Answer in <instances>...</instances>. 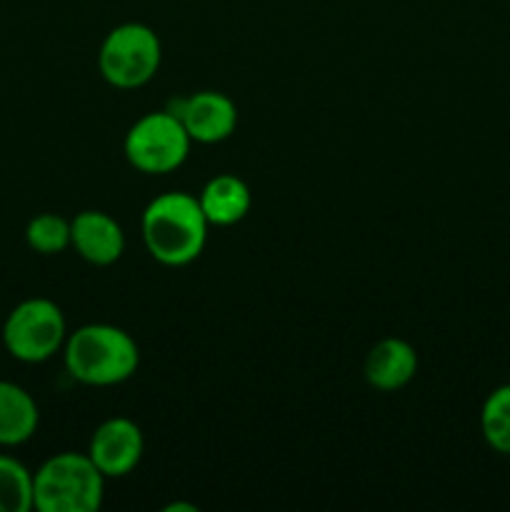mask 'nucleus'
Returning <instances> with one entry per match:
<instances>
[{"instance_id": "11", "label": "nucleus", "mask_w": 510, "mask_h": 512, "mask_svg": "<svg viewBox=\"0 0 510 512\" xmlns=\"http://www.w3.org/2000/svg\"><path fill=\"white\" fill-rule=\"evenodd\" d=\"M198 203L203 208L205 218L215 228H230V225L240 223L245 215L250 213L253 205V193H250L248 183L238 175H215L203 185L198 195Z\"/></svg>"}, {"instance_id": "2", "label": "nucleus", "mask_w": 510, "mask_h": 512, "mask_svg": "<svg viewBox=\"0 0 510 512\" xmlns=\"http://www.w3.org/2000/svg\"><path fill=\"white\" fill-rule=\"evenodd\" d=\"M63 363L70 378L80 385L110 388L133 378L140 365V350L133 335L118 325L90 323L68 333Z\"/></svg>"}, {"instance_id": "15", "label": "nucleus", "mask_w": 510, "mask_h": 512, "mask_svg": "<svg viewBox=\"0 0 510 512\" xmlns=\"http://www.w3.org/2000/svg\"><path fill=\"white\" fill-rule=\"evenodd\" d=\"M25 243L38 255H60L70 248V220L55 213H40L25 228Z\"/></svg>"}, {"instance_id": "1", "label": "nucleus", "mask_w": 510, "mask_h": 512, "mask_svg": "<svg viewBox=\"0 0 510 512\" xmlns=\"http://www.w3.org/2000/svg\"><path fill=\"white\" fill-rule=\"evenodd\" d=\"M208 228L198 195L185 190H170L153 198L140 218L145 250L168 268H183L198 260L208 243Z\"/></svg>"}, {"instance_id": "16", "label": "nucleus", "mask_w": 510, "mask_h": 512, "mask_svg": "<svg viewBox=\"0 0 510 512\" xmlns=\"http://www.w3.org/2000/svg\"><path fill=\"white\" fill-rule=\"evenodd\" d=\"M175 510H185V512H198V505H190V503H173L165 508V512H175Z\"/></svg>"}, {"instance_id": "9", "label": "nucleus", "mask_w": 510, "mask_h": 512, "mask_svg": "<svg viewBox=\"0 0 510 512\" xmlns=\"http://www.w3.org/2000/svg\"><path fill=\"white\" fill-rule=\"evenodd\" d=\"M70 248L90 265H113L125 253V233L113 215L103 210H80L70 220Z\"/></svg>"}, {"instance_id": "7", "label": "nucleus", "mask_w": 510, "mask_h": 512, "mask_svg": "<svg viewBox=\"0 0 510 512\" xmlns=\"http://www.w3.org/2000/svg\"><path fill=\"white\" fill-rule=\"evenodd\" d=\"M168 110L183 123L190 140L200 145L223 143L238 128V108L218 90H200L188 98H178Z\"/></svg>"}, {"instance_id": "13", "label": "nucleus", "mask_w": 510, "mask_h": 512, "mask_svg": "<svg viewBox=\"0 0 510 512\" xmlns=\"http://www.w3.org/2000/svg\"><path fill=\"white\" fill-rule=\"evenodd\" d=\"M480 433L493 453L510 458V383L490 390L480 408Z\"/></svg>"}, {"instance_id": "14", "label": "nucleus", "mask_w": 510, "mask_h": 512, "mask_svg": "<svg viewBox=\"0 0 510 512\" xmlns=\"http://www.w3.org/2000/svg\"><path fill=\"white\" fill-rule=\"evenodd\" d=\"M33 510V473L13 455L0 453V512Z\"/></svg>"}, {"instance_id": "3", "label": "nucleus", "mask_w": 510, "mask_h": 512, "mask_svg": "<svg viewBox=\"0 0 510 512\" xmlns=\"http://www.w3.org/2000/svg\"><path fill=\"white\" fill-rule=\"evenodd\" d=\"M105 480L88 453L65 450L33 473V510L98 512L103 508Z\"/></svg>"}, {"instance_id": "10", "label": "nucleus", "mask_w": 510, "mask_h": 512, "mask_svg": "<svg viewBox=\"0 0 510 512\" xmlns=\"http://www.w3.org/2000/svg\"><path fill=\"white\" fill-rule=\"evenodd\" d=\"M418 373V353L408 340L383 338L370 348L363 375L370 388L380 393H395L405 388Z\"/></svg>"}, {"instance_id": "8", "label": "nucleus", "mask_w": 510, "mask_h": 512, "mask_svg": "<svg viewBox=\"0 0 510 512\" xmlns=\"http://www.w3.org/2000/svg\"><path fill=\"white\" fill-rule=\"evenodd\" d=\"M145 453L143 430L130 418H108L95 428L88 455L105 478H125L140 465Z\"/></svg>"}, {"instance_id": "6", "label": "nucleus", "mask_w": 510, "mask_h": 512, "mask_svg": "<svg viewBox=\"0 0 510 512\" xmlns=\"http://www.w3.org/2000/svg\"><path fill=\"white\" fill-rule=\"evenodd\" d=\"M190 135L168 108L135 120L125 133L123 153L135 170L145 175H168L185 163Z\"/></svg>"}, {"instance_id": "4", "label": "nucleus", "mask_w": 510, "mask_h": 512, "mask_svg": "<svg viewBox=\"0 0 510 512\" xmlns=\"http://www.w3.org/2000/svg\"><path fill=\"white\" fill-rule=\"evenodd\" d=\"M163 63V45L158 33L145 23H120L103 38L98 50V68L105 83L118 90L148 85Z\"/></svg>"}, {"instance_id": "5", "label": "nucleus", "mask_w": 510, "mask_h": 512, "mask_svg": "<svg viewBox=\"0 0 510 512\" xmlns=\"http://www.w3.org/2000/svg\"><path fill=\"white\" fill-rule=\"evenodd\" d=\"M68 323L58 303L48 298H28L15 305L3 323V345L10 358L38 365L63 350Z\"/></svg>"}, {"instance_id": "12", "label": "nucleus", "mask_w": 510, "mask_h": 512, "mask_svg": "<svg viewBox=\"0 0 510 512\" xmlns=\"http://www.w3.org/2000/svg\"><path fill=\"white\" fill-rule=\"evenodd\" d=\"M40 425V410L33 395L18 383L0 380V448L28 443Z\"/></svg>"}]
</instances>
